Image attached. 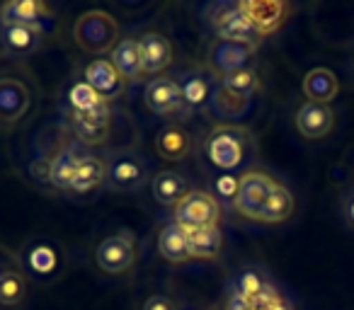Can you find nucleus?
Wrapping results in <instances>:
<instances>
[{
  "label": "nucleus",
  "instance_id": "nucleus-1",
  "mask_svg": "<svg viewBox=\"0 0 354 310\" xmlns=\"http://www.w3.org/2000/svg\"><path fill=\"white\" fill-rule=\"evenodd\" d=\"M204 155L216 170L226 175H236L255 158V138L248 128L221 124L207 133L204 141Z\"/></svg>",
  "mask_w": 354,
  "mask_h": 310
},
{
  "label": "nucleus",
  "instance_id": "nucleus-2",
  "mask_svg": "<svg viewBox=\"0 0 354 310\" xmlns=\"http://www.w3.org/2000/svg\"><path fill=\"white\" fill-rule=\"evenodd\" d=\"M73 39L88 54H104L119 44V25L109 12L90 10L75 20Z\"/></svg>",
  "mask_w": 354,
  "mask_h": 310
},
{
  "label": "nucleus",
  "instance_id": "nucleus-3",
  "mask_svg": "<svg viewBox=\"0 0 354 310\" xmlns=\"http://www.w3.org/2000/svg\"><path fill=\"white\" fill-rule=\"evenodd\" d=\"M61 264H64V255L61 247L49 238H35L30 240L20 252V267L32 281H46L56 279L61 274Z\"/></svg>",
  "mask_w": 354,
  "mask_h": 310
},
{
  "label": "nucleus",
  "instance_id": "nucleus-4",
  "mask_svg": "<svg viewBox=\"0 0 354 310\" xmlns=\"http://www.w3.org/2000/svg\"><path fill=\"white\" fill-rule=\"evenodd\" d=\"M212 30L221 41H233V44L255 46L262 41V35L250 25L245 15L241 12L238 3H218L212 8Z\"/></svg>",
  "mask_w": 354,
  "mask_h": 310
},
{
  "label": "nucleus",
  "instance_id": "nucleus-5",
  "mask_svg": "<svg viewBox=\"0 0 354 310\" xmlns=\"http://www.w3.org/2000/svg\"><path fill=\"white\" fill-rule=\"evenodd\" d=\"M172 221L177 226H183L185 231H194V228H209L218 226L221 221V204L212 192H189L183 202L172 209Z\"/></svg>",
  "mask_w": 354,
  "mask_h": 310
},
{
  "label": "nucleus",
  "instance_id": "nucleus-6",
  "mask_svg": "<svg viewBox=\"0 0 354 310\" xmlns=\"http://www.w3.org/2000/svg\"><path fill=\"white\" fill-rule=\"evenodd\" d=\"M148 163L133 151L112 153L107 160V187L112 192H138L148 182Z\"/></svg>",
  "mask_w": 354,
  "mask_h": 310
},
{
  "label": "nucleus",
  "instance_id": "nucleus-7",
  "mask_svg": "<svg viewBox=\"0 0 354 310\" xmlns=\"http://www.w3.org/2000/svg\"><path fill=\"white\" fill-rule=\"evenodd\" d=\"M136 235L131 231H119L100 242L95 262L104 274H127L136 264Z\"/></svg>",
  "mask_w": 354,
  "mask_h": 310
},
{
  "label": "nucleus",
  "instance_id": "nucleus-8",
  "mask_svg": "<svg viewBox=\"0 0 354 310\" xmlns=\"http://www.w3.org/2000/svg\"><path fill=\"white\" fill-rule=\"evenodd\" d=\"M277 187L274 177L260 170H248L245 175H241V184H238V194L233 209H236L241 216L257 221V213L265 206V202L270 199L272 189Z\"/></svg>",
  "mask_w": 354,
  "mask_h": 310
},
{
  "label": "nucleus",
  "instance_id": "nucleus-9",
  "mask_svg": "<svg viewBox=\"0 0 354 310\" xmlns=\"http://www.w3.org/2000/svg\"><path fill=\"white\" fill-rule=\"evenodd\" d=\"M177 85L183 93L185 112H202L212 104V95L216 88V75H209L202 68L183 70L177 75Z\"/></svg>",
  "mask_w": 354,
  "mask_h": 310
},
{
  "label": "nucleus",
  "instance_id": "nucleus-10",
  "mask_svg": "<svg viewBox=\"0 0 354 310\" xmlns=\"http://www.w3.org/2000/svg\"><path fill=\"white\" fill-rule=\"evenodd\" d=\"M143 102L153 114H160V117H172V114L185 112L177 78H151L143 88Z\"/></svg>",
  "mask_w": 354,
  "mask_h": 310
},
{
  "label": "nucleus",
  "instance_id": "nucleus-11",
  "mask_svg": "<svg viewBox=\"0 0 354 310\" xmlns=\"http://www.w3.org/2000/svg\"><path fill=\"white\" fill-rule=\"evenodd\" d=\"M51 10L41 0H10L0 8V25H22L46 32L51 27Z\"/></svg>",
  "mask_w": 354,
  "mask_h": 310
},
{
  "label": "nucleus",
  "instance_id": "nucleus-12",
  "mask_svg": "<svg viewBox=\"0 0 354 310\" xmlns=\"http://www.w3.org/2000/svg\"><path fill=\"white\" fill-rule=\"evenodd\" d=\"M252 56H255V46L233 44V41H221V39H216L209 46V66H212L216 78L250 68Z\"/></svg>",
  "mask_w": 354,
  "mask_h": 310
},
{
  "label": "nucleus",
  "instance_id": "nucleus-13",
  "mask_svg": "<svg viewBox=\"0 0 354 310\" xmlns=\"http://www.w3.org/2000/svg\"><path fill=\"white\" fill-rule=\"evenodd\" d=\"M238 8L262 37L277 32L289 17V6L281 0H243Z\"/></svg>",
  "mask_w": 354,
  "mask_h": 310
},
{
  "label": "nucleus",
  "instance_id": "nucleus-14",
  "mask_svg": "<svg viewBox=\"0 0 354 310\" xmlns=\"http://www.w3.org/2000/svg\"><path fill=\"white\" fill-rule=\"evenodd\" d=\"M83 80L100 95L102 99L112 102V99H119L124 95V88H127V80L119 75V70L112 66V61L107 59H95L88 64L85 68Z\"/></svg>",
  "mask_w": 354,
  "mask_h": 310
},
{
  "label": "nucleus",
  "instance_id": "nucleus-15",
  "mask_svg": "<svg viewBox=\"0 0 354 310\" xmlns=\"http://www.w3.org/2000/svg\"><path fill=\"white\" fill-rule=\"evenodd\" d=\"M138 49H141L143 73L158 75L172 64V44L160 32H146L138 37Z\"/></svg>",
  "mask_w": 354,
  "mask_h": 310
},
{
  "label": "nucleus",
  "instance_id": "nucleus-16",
  "mask_svg": "<svg viewBox=\"0 0 354 310\" xmlns=\"http://www.w3.org/2000/svg\"><path fill=\"white\" fill-rule=\"evenodd\" d=\"M335 124V114L328 104H318V102H306L299 107L296 112V128L304 138H323L330 133Z\"/></svg>",
  "mask_w": 354,
  "mask_h": 310
},
{
  "label": "nucleus",
  "instance_id": "nucleus-17",
  "mask_svg": "<svg viewBox=\"0 0 354 310\" xmlns=\"http://www.w3.org/2000/svg\"><path fill=\"white\" fill-rule=\"evenodd\" d=\"M189 192H192V189H189L187 177L175 173V170H160V173H156L151 180V194L160 206L175 209Z\"/></svg>",
  "mask_w": 354,
  "mask_h": 310
},
{
  "label": "nucleus",
  "instance_id": "nucleus-18",
  "mask_svg": "<svg viewBox=\"0 0 354 310\" xmlns=\"http://www.w3.org/2000/svg\"><path fill=\"white\" fill-rule=\"evenodd\" d=\"M104 182H107V160L93 155V153H83V158L78 160V168L73 173V180L68 184V192L88 194Z\"/></svg>",
  "mask_w": 354,
  "mask_h": 310
},
{
  "label": "nucleus",
  "instance_id": "nucleus-19",
  "mask_svg": "<svg viewBox=\"0 0 354 310\" xmlns=\"http://www.w3.org/2000/svg\"><path fill=\"white\" fill-rule=\"evenodd\" d=\"M30 109V90L22 80H0V122H17Z\"/></svg>",
  "mask_w": 354,
  "mask_h": 310
},
{
  "label": "nucleus",
  "instance_id": "nucleus-20",
  "mask_svg": "<svg viewBox=\"0 0 354 310\" xmlns=\"http://www.w3.org/2000/svg\"><path fill=\"white\" fill-rule=\"evenodd\" d=\"M156 153L162 160H170V163L185 160L189 153H192V136H189L187 128L177 126V124H170V126L158 131Z\"/></svg>",
  "mask_w": 354,
  "mask_h": 310
},
{
  "label": "nucleus",
  "instance_id": "nucleus-21",
  "mask_svg": "<svg viewBox=\"0 0 354 310\" xmlns=\"http://www.w3.org/2000/svg\"><path fill=\"white\" fill-rule=\"evenodd\" d=\"M112 66L119 70L127 83H138L143 78V61H141V49H138V39L133 37H124L119 39V44L112 49Z\"/></svg>",
  "mask_w": 354,
  "mask_h": 310
},
{
  "label": "nucleus",
  "instance_id": "nucleus-22",
  "mask_svg": "<svg viewBox=\"0 0 354 310\" xmlns=\"http://www.w3.org/2000/svg\"><path fill=\"white\" fill-rule=\"evenodd\" d=\"M272 281L267 279V274L257 267H241L236 269L226 281L228 296H238V298L252 300L262 293L265 289H270Z\"/></svg>",
  "mask_w": 354,
  "mask_h": 310
},
{
  "label": "nucleus",
  "instance_id": "nucleus-23",
  "mask_svg": "<svg viewBox=\"0 0 354 310\" xmlns=\"http://www.w3.org/2000/svg\"><path fill=\"white\" fill-rule=\"evenodd\" d=\"M158 252H160L162 260H167L170 264H183V262L192 260V255H189L187 231H185L183 226H177L175 221L162 226L160 235H158Z\"/></svg>",
  "mask_w": 354,
  "mask_h": 310
},
{
  "label": "nucleus",
  "instance_id": "nucleus-24",
  "mask_svg": "<svg viewBox=\"0 0 354 310\" xmlns=\"http://www.w3.org/2000/svg\"><path fill=\"white\" fill-rule=\"evenodd\" d=\"M187 242L189 255L194 260H216L223 250V233L218 226L194 228V231H187Z\"/></svg>",
  "mask_w": 354,
  "mask_h": 310
},
{
  "label": "nucleus",
  "instance_id": "nucleus-25",
  "mask_svg": "<svg viewBox=\"0 0 354 310\" xmlns=\"http://www.w3.org/2000/svg\"><path fill=\"white\" fill-rule=\"evenodd\" d=\"M339 83L335 78L333 70L328 68H313L306 73L304 78V93L308 97V102H318V104H328L330 99L337 97Z\"/></svg>",
  "mask_w": 354,
  "mask_h": 310
},
{
  "label": "nucleus",
  "instance_id": "nucleus-26",
  "mask_svg": "<svg viewBox=\"0 0 354 310\" xmlns=\"http://www.w3.org/2000/svg\"><path fill=\"white\" fill-rule=\"evenodd\" d=\"M44 32L22 25H3V44L17 56H30L41 46Z\"/></svg>",
  "mask_w": 354,
  "mask_h": 310
},
{
  "label": "nucleus",
  "instance_id": "nucleus-27",
  "mask_svg": "<svg viewBox=\"0 0 354 310\" xmlns=\"http://www.w3.org/2000/svg\"><path fill=\"white\" fill-rule=\"evenodd\" d=\"M294 213V197L284 184L277 182V187L272 189L270 199L265 202V206L257 213V221L260 223H281Z\"/></svg>",
  "mask_w": 354,
  "mask_h": 310
},
{
  "label": "nucleus",
  "instance_id": "nucleus-28",
  "mask_svg": "<svg viewBox=\"0 0 354 310\" xmlns=\"http://www.w3.org/2000/svg\"><path fill=\"white\" fill-rule=\"evenodd\" d=\"M209 109H212L218 119H241V117H245L248 109H250V99L231 95L228 90H223L221 85H218V78H216V88H214Z\"/></svg>",
  "mask_w": 354,
  "mask_h": 310
},
{
  "label": "nucleus",
  "instance_id": "nucleus-29",
  "mask_svg": "<svg viewBox=\"0 0 354 310\" xmlns=\"http://www.w3.org/2000/svg\"><path fill=\"white\" fill-rule=\"evenodd\" d=\"M80 158H83V155H80L73 146L56 153L54 158H51V184L68 192V184H71V180H73V173H75V168H78Z\"/></svg>",
  "mask_w": 354,
  "mask_h": 310
},
{
  "label": "nucleus",
  "instance_id": "nucleus-30",
  "mask_svg": "<svg viewBox=\"0 0 354 310\" xmlns=\"http://www.w3.org/2000/svg\"><path fill=\"white\" fill-rule=\"evenodd\" d=\"M71 122H73L75 138L85 146H100L109 138V124L95 122V119L85 117V114L71 112Z\"/></svg>",
  "mask_w": 354,
  "mask_h": 310
},
{
  "label": "nucleus",
  "instance_id": "nucleus-31",
  "mask_svg": "<svg viewBox=\"0 0 354 310\" xmlns=\"http://www.w3.org/2000/svg\"><path fill=\"white\" fill-rule=\"evenodd\" d=\"M27 296V281L25 274L12 267L0 271V303L3 305H17Z\"/></svg>",
  "mask_w": 354,
  "mask_h": 310
},
{
  "label": "nucleus",
  "instance_id": "nucleus-32",
  "mask_svg": "<svg viewBox=\"0 0 354 310\" xmlns=\"http://www.w3.org/2000/svg\"><path fill=\"white\" fill-rule=\"evenodd\" d=\"M218 85H221L223 90H228L231 95H236V97L250 99L252 95L260 90V78H257V73L252 68H245V70H238V73L218 78Z\"/></svg>",
  "mask_w": 354,
  "mask_h": 310
},
{
  "label": "nucleus",
  "instance_id": "nucleus-33",
  "mask_svg": "<svg viewBox=\"0 0 354 310\" xmlns=\"http://www.w3.org/2000/svg\"><path fill=\"white\" fill-rule=\"evenodd\" d=\"M107 99H102L97 93H95L93 88H90L85 80H78V83L71 85L68 90V104H71V112L75 114H90L95 112V109L100 107V104H104Z\"/></svg>",
  "mask_w": 354,
  "mask_h": 310
},
{
  "label": "nucleus",
  "instance_id": "nucleus-34",
  "mask_svg": "<svg viewBox=\"0 0 354 310\" xmlns=\"http://www.w3.org/2000/svg\"><path fill=\"white\" fill-rule=\"evenodd\" d=\"M238 184H241V177L238 175H216L212 182V189H214V197L221 199L226 204H233L236 202V194H238Z\"/></svg>",
  "mask_w": 354,
  "mask_h": 310
},
{
  "label": "nucleus",
  "instance_id": "nucleus-35",
  "mask_svg": "<svg viewBox=\"0 0 354 310\" xmlns=\"http://www.w3.org/2000/svg\"><path fill=\"white\" fill-rule=\"evenodd\" d=\"M30 173L37 182L51 184V158H37L35 163L30 165Z\"/></svg>",
  "mask_w": 354,
  "mask_h": 310
},
{
  "label": "nucleus",
  "instance_id": "nucleus-36",
  "mask_svg": "<svg viewBox=\"0 0 354 310\" xmlns=\"http://www.w3.org/2000/svg\"><path fill=\"white\" fill-rule=\"evenodd\" d=\"M141 310H177V303L162 293H153L146 298V303H143Z\"/></svg>",
  "mask_w": 354,
  "mask_h": 310
},
{
  "label": "nucleus",
  "instance_id": "nucleus-37",
  "mask_svg": "<svg viewBox=\"0 0 354 310\" xmlns=\"http://www.w3.org/2000/svg\"><path fill=\"white\" fill-rule=\"evenodd\" d=\"M223 310H252V305H250V300H245V298H238V296H228L226 305H223Z\"/></svg>",
  "mask_w": 354,
  "mask_h": 310
},
{
  "label": "nucleus",
  "instance_id": "nucleus-38",
  "mask_svg": "<svg viewBox=\"0 0 354 310\" xmlns=\"http://www.w3.org/2000/svg\"><path fill=\"white\" fill-rule=\"evenodd\" d=\"M344 218L349 221V226H354V192L344 199Z\"/></svg>",
  "mask_w": 354,
  "mask_h": 310
},
{
  "label": "nucleus",
  "instance_id": "nucleus-39",
  "mask_svg": "<svg viewBox=\"0 0 354 310\" xmlns=\"http://www.w3.org/2000/svg\"><path fill=\"white\" fill-rule=\"evenodd\" d=\"M272 310H294V308H291V305L284 300V303H279V305H277V308H272Z\"/></svg>",
  "mask_w": 354,
  "mask_h": 310
},
{
  "label": "nucleus",
  "instance_id": "nucleus-40",
  "mask_svg": "<svg viewBox=\"0 0 354 310\" xmlns=\"http://www.w3.org/2000/svg\"><path fill=\"white\" fill-rule=\"evenodd\" d=\"M0 46H3V25H0Z\"/></svg>",
  "mask_w": 354,
  "mask_h": 310
},
{
  "label": "nucleus",
  "instance_id": "nucleus-41",
  "mask_svg": "<svg viewBox=\"0 0 354 310\" xmlns=\"http://www.w3.org/2000/svg\"><path fill=\"white\" fill-rule=\"evenodd\" d=\"M0 271H3V269H0Z\"/></svg>",
  "mask_w": 354,
  "mask_h": 310
}]
</instances>
